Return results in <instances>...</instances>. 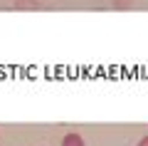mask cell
<instances>
[{
    "label": "cell",
    "instance_id": "cell-1",
    "mask_svg": "<svg viewBox=\"0 0 148 146\" xmlns=\"http://www.w3.org/2000/svg\"><path fill=\"white\" fill-rule=\"evenodd\" d=\"M62 146H84V139H82L77 131H69V134H64Z\"/></svg>",
    "mask_w": 148,
    "mask_h": 146
},
{
    "label": "cell",
    "instance_id": "cell-2",
    "mask_svg": "<svg viewBox=\"0 0 148 146\" xmlns=\"http://www.w3.org/2000/svg\"><path fill=\"white\" fill-rule=\"evenodd\" d=\"M138 146H148V136H143V139L138 141Z\"/></svg>",
    "mask_w": 148,
    "mask_h": 146
}]
</instances>
